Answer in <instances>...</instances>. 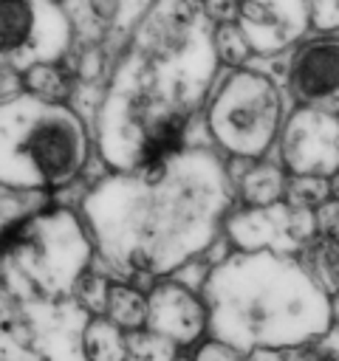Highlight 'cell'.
Here are the masks:
<instances>
[{
    "label": "cell",
    "mask_w": 339,
    "mask_h": 361,
    "mask_svg": "<svg viewBox=\"0 0 339 361\" xmlns=\"http://www.w3.org/2000/svg\"><path fill=\"white\" fill-rule=\"evenodd\" d=\"M215 62V31L201 0H155L99 110L105 161L121 172H153L178 158Z\"/></svg>",
    "instance_id": "6da1fadb"
},
{
    "label": "cell",
    "mask_w": 339,
    "mask_h": 361,
    "mask_svg": "<svg viewBox=\"0 0 339 361\" xmlns=\"http://www.w3.org/2000/svg\"><path fill=\"white\" fill-rule=\"evenodd\" d=\"M85 161L88 133L73 110L31 93L3 104V186L56 189L71 183Z\"/></svg>",
    "instance_id": "7a4b0ae2"
},
{
    "label": "cell",
    "mask_w": 339,
    "mask_h": 361,
    "mask_svg": "<svg viewBox=\"0 0 339 361\" xmlns=\"http://www.w3.org/2000/svg\"><path fill=\"white\" fill-rule=\"evenodd\" d=\"M280 118L282 99L274 79L254 68H234L209 102L206 130L223 152L254 161L271 149Z\"/></svg>",
    "instance_id": "3957f363"
},
{
    "label": "cell",
    "mask_w": 339,
    "mask_h": 361,
    "mask_svg": "<svg viewBox=\"0 0 339 361\" xmlns=\"http://www.w3.org/2000/svg\"><path fill=\"white\" fill-rule=\"evenodd\" d=\"M71 42V23L51 0H0L3 68L25 71L56 62Z\"/></svg>",
    "instance_id": "277c9868"
},
{
    "label": "cell",
    "mask_w": 339,
    "mask_h": 361,
    "mask_svg": "<svg viewBox=\"0 0 339 361\" xmlns=\"http://www.w3.org/2000/svg\"><path fill=\"white\" fill-rule=\"evenodd\" d=\"M282 166L291 175H336L339 172V113L322 107H299L282 127Z\"/></svg>",
    "instance_id": "5b68a950"
},
{
    "label": "cell",
    "mask_w": 339,
    "mask_h": 361,
    "mask_svg": "<svg viewBox=\"0 0 339 361\" xmlns=\"http://www.w3.org/2000/svg\"><path fill=\"white\" fill-rule=\"evenodd\" d=\"M285 85L302 107L339 110V37L322 34L299 42L288 56Z\"/></svg>",
    "instance_id": "8992f818"
},
{
    "label": "cell",
    "mask_w": 339,
    "mask_h": 361,
    "mask_svg": "<svg viewBox=\"0 0 339 361\" xmlns=\"http://www.w3.org/2000/svg\"><path fill=\"white\" fill-rule=\"evenodd\" d=\"M229 231L240 245H305L316 234V217L311 209L291 206L288 200L271 206H246L229 220Z\"/></svg>",
    "instance_id": "52a82bcc"
},
{
    "label": "cell",
    "mask_w": 339,
    "mask_h": 361,
    "mask_svg": "<svg viewBox=\"0 0 339 361\" xmlns=\"http://www.w3.org/2000/svg\"><path fill=\"white\" fill-rule=\"evenodd\" d=\"M311 23V0H243L237 25L254 54H271L297 42Z\"/></svg>",
    "instance_id": "ba28073f"
},
{
    "label": "cell",
    "mask_w": 339,
    "mask_h": 361,
    "mask_svg": "<svg viewBox=\"0 0 339 361\" xmlns=\"http://www.w3.org/2000/svg\"><path fill=\"white\" fill-rule=\"evenodd\" d=\"M288 178L280 164L260 161L240 175V197L246 206H271L285 197Z\"/></svg>",
    "instance_id": "9c48e42d"
},
{
    "label": "cell",
    "mask_w": 339,
    "mask_h": 361,
    "mask_svg": "<svg viewBox=\"0 0 339 361\" xmlns=\"http://www.w3.org/2000/svg\"><path fill=\"white\" fill-rule=\"evenodd\" d=\"M73 76H76V71H68L56 62H40V65L25 68L20 73V82L31 96H37L42 102L62 104L68 99V93L73 90Z\"/></svg>",
    "instance_id": "30bf717a"
},
{
    "label": "cell",
    "mask_w": 339,
    "mask_h": 361,
    "mask_svg": "<svg viewBox=\"0 0 339 361\" xmlns=\"http://www.w3.org/2000/svg\"><path fill=\"white\" fill-rule=\"evenodd\" d=\"M302 271L311 276V282H316L325 290H339V243L328 240V237H311L302 245V257H299Z\"/></svg>",
    "instance_id": "8fae6325"
},
{
    "label": "cell",
    "mask_w": 339,
    "mask_h": 361,
    "mask_svg": "<svg viewBox=\"0 0 339 361\" xmlns=\"http://www.w3.org/2000/svg\"><path fill=\"white\" fill-rule=\"evenodd\" d=\"M147 313H150V305L144 299V293L133 285H110V293H107V316L110 322H116L119 327H127V330H136L147 322Z\"/></svg>",
    "instance_id": "7c38bea8"
},
{
    "label": "cell",
    "mask_w": 339,
    "mask_h": 361,
    "mask_svg": "<svg viewBox=\"0 0 339 361\" xmlns=\"http://www.w3.org/2000/svg\"><path fill=\"white\" fill-rule=\"evenodd\" d=\"M215 54L223 65L243 68L254 54V48L237 23H223V25H215Z\"/></svg>",
    "instance_id": "4fadbf2b"
},
{
    "label": "cell",
    "mask_w": 339,
    "mask_h": 361,
    "mask_svg": "<svg viewBox=\"0 0 339 361\" xmlns=\"http://www.w3.org/2000/svg\"><path fill=\"white\" fill-rule=\"evenodd\" d=\"M331 195H333V192H331V180H328L325 175H291V178H288L285 200H288L291 206L316 212Z\"/></svg>",
    "instance_id": "5bb4252c"
},
{
    "label": "cell",
    "mask_w": 339,
    "mask_h": 361,
    "mask_svg": "<svg viewBox=\"0 0 339 361\" xmlns=\"http://www.w3.org/2000/svg\"><path fill=\"white\" fill-rule=\"evenodd\" d=\"M88 355L93 361H121L124 358V338L119 333L116 322H93L88 336Z\"/></svg>",
    "instance_id": "9a60e30c"
},
{
    "label": "cell",
    "mask_w": 339,
    "mask_h": 361,
    "mask_svg": "<svg viewBox=\"0 0 339 361\" xmlns=\"http://www.w3.org/2000/svg\"><path fill=\"white\" fill-rule=\"evenodd\" d=\"M107 293H110V285L102 276H96V274H85L76 282V299L85 307L96 310V313L99 310H107Z\"/></svg>",
    "instance_id": "2e32d148"
},
{
    "label": "cell",
    "mask_w": 339,
    "mask_h": 361,
    "mask_svg": "<svg viewBox=\"0 0 339 361\" xmlns=\"http://www.w3.org/2000/svg\"><path fill=\"white\" fill-rule=\"evenodd\" d=\"M316 234L339 243V197H328L316 212Z\"/></svg>",
    "instance_id": "e0dca14e"
},
{
    "label": "cell",
    "mask_w": 339,
    "mask_h": 361,
    "mask_svg": "<svg viewBox=\"0 0 339 361\" xmlns=\"http://www.w3.org/2000/svg\"><path fill=\"white\" fill-rule=\"evenodd\" d=\"M311 23L322 34H333L339 28V0H311Z\"/></svg>",
    "instance_id": "ac0fdd59"
},
{
    "label": "cell",
    "mask_w": 339,
    "mask_h": 361,
    "mask_svg": "<svg viewBox=\"0 0 339 361\" xmlns=\"http://www.w3.org/2000/svg\"><path fill=\"white\" fill-rule=\"evenodd\" d=\"M201 6H203L206 17H209L212 23L223 25V23H237L243 0H201Z\"/></svg>",
    "instance_id": "d6986e66"
},
{
    "label": "cell",
    "mask_w": 339,
    "mask_h": 361,
    "mask_svg": "<svg viewBox=\"0 0 339 361\" xmlns=\"http://www.w3.org/2000/svg\"><path fill=\"white\" fill-rule=\"evenodd\" d=\"M99 65H102V56H99V48L90 45L82 56H79V65H76V76L79 79H93L99 73Z\"/></svg>",
    "instance_id": "ffe728a7"
},
{
    "label": "cell",
    "mask_w": 339,
    "mask_h": 361,
    "mask_svg": "<svg viewBox=\"0 0 339 361\" xmlns=\"http://www.w3.org/2000/svg\"><path fill=\"white\" fill-rule=\"evenodd\" d=\"M294 361H336V355L331 350H325V347H308V350L297 353Z\"/></svg>",
    "instance_id": "44dd1931"
},
{
    "label": "cell",
    "mask_w": 339,
    "mask_h": 361,
    "mask_svg": "<svg viewBox=\"0 0 339 361\" xmlns=\"http://www.w3.org/2000/svg\"><path fill=\"white\" fill-rule=\"evenodd\" d=\"M331 192H333V197H339V172L331 175Z\"/></svg>",
    "instance_id": "7402d4cb"
}]
</instances>
